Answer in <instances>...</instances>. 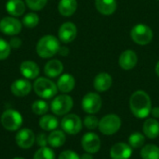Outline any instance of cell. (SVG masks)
Listing matches in <instances>:
<instances>
[{
  "mask_svg": "<svg viewBox=\"0 0 159 159\" xmlns=\"http://www.w3.org/2000/svg\"><path fill=\"white\" fill-rule=\"evenodd\" d=\"M129 107L137 118H146L152 110V102L149 95L143 90L135 91L129 99Z\"/></svg>",
  "mask_w": 159,
  "mask_h": 159,
  "instance_id": "6da1fadb",
  "label": "cell"
},
{
  "mask_svg": "<svg viewBox=\"0 0 159 159\" xmlns=\"http://www.w3.org/2000/svg\"><path fill=\"white\" fill-rule=\"evenodd\" d=\"M60 48L58 38L54 35L47 34L39 39L36 45V52L41 58L49 59L59 52Z\"/></svg>",
  "mask_w": 159,
  "mask_h": 159,
  "instance_id": "7a4b0ae2",
  "label": "cell"
},
{
  "mask_svg": "<svg viewBox=\"0 0 159 159\" xmlns=\"http://www.w3.org/2000/svg\"><path fill=\"white\" fill-rule=\"evenodd\" d=\"M34 90L37 96L43 99H51L58 92L57 85L50 79L46 77H39L34 83Z\"/></svg>",
  "mask_w": 159,
  "mask_h": 159,
  "instance_id": "3957f363",
  "label": "cell"
},
{
  "mask_svg": "<svg viewBox=\"0 0 159 159\" xmlns=\"http://www.w3.org/2000/svg\"><path fill=\"white\" fill-rule=\"evenodd\" d=\"M23 118L20 112L14 109H7L1 116V124L8 131L19 130L22 125Z\"/></svg>",
  "mask_w": 159,
  "mask_h": 159,
  "instance_id": "277c9868",
  "label": "cell"
},
{
  "mask_svg": "<svg viewBox=\"0 0 159 159\" xmlns=\"http://www.w3.org/2000/svg\"><path fill=\"white\" fill-rule=\"evenodd\" d=\"M130 36L136 44L140 46H145L153 40L154 33L148 25L139 23L133 26L131 29Z\"/></svg>",
  "mask_w": 159,
  "mask_h": 159,
  "instance_id": "5b68a950",
  "label": "cell"
},
{
  "mask_svg": "<svg viewBox=\"0 0 159 159\" xmlns=\"http://www.w3.org/2000/svg\"><path fill=\"white\" fill-rule=\"evenodd\" d=\"M73 105L74 101L72 97L67 94H61L53 99L50 104V109L56 116H64L72 110Z\"/></svg>",
  "mask_w": 159,
  "mask_h": 159,
  "instance_id": "8992f818",
  "label": "cell"
},
{
  "mask_svg": "<svg viewBox=\"0 0 159 159\" xmlns=\"http://www.w3.org/2000/svg\"><path fill=\"white\" fill-rule=\"evenodd\" d=\"M121 124V119L117 115L109 114L100 120L99 129L104 135H113L120 129Z\"/></svg>",
  "mask_w": 159,
  "mask_h": 159,
  "instance_id": "52a82bcc",
  "label": "cell"
},
{
  "mask_svg": "<svg viewBox=\"0 0 159 159\" xmlns=\"http://www.w3.org/2000/svg\"><path fill=\"white\" fill-rule=\"evenodd\" d=\"M102 98L98 93L89 92L82 99V109L89 115L98 113L102 108Z\"/></svg>",
  "mask_w": 159,
  "mask_h": 159,
  "instance_id": "ba28073f",
  "label": "cell"
},
{
  "mask_svg": "<svg viewBox=\"0 0 159 159\" xmlns=\"http://www.w3.org/2000/svg\"><path fill=\"white\" fill-rule=\"evenodd\" d=\"M61 127L62 130L70 135H75L79 133L83 127V122L81 118L75 115H66L61 121Z\"/></svg>",
  "mask_w": 159,
  "mask_h": 159,
  "instance_id": "9c48e42d",
  "label": "cell"
},
{
  "mask_svg": "<svg viewBox=\"0 0 159 159\" xmlns=\"http://www.w3.org/2000/svg\"><path fill=\"white\" fill-rule=\"evenodd\" d=\"M0 31L7 35H16L21 31V22L15 17H5L0 20Z\"/></svg>",
  "mask_w": 159,
  "mask_h": 159,
  "instance_id": "30bf717a",
  "label": "cell"
},
{
  "mask_svg": "<svg viewBox=\"0 0 159 159\" xmlns=\"http://www.w3.org/2000/svg\"><path fill=\"white\" fill-rule=\"evenodd\" d=\"M81 145L87 153L93 155L101 149V140L97 134L93 132H88L82 137Z\"/></svg>",
  "mask_w": 159,
  "mask_h": 159,
  "instance_id": "8fae6325",
  "label": "cell"
},
{
  "mask_svg": "<svg viewBox=\"0 0 159 159\" xmlns=\"http://www.w3.org/2000/svg\"><path fill=\"white\" fill-rule=\"evenodd\" d=\"M35 135L30 129H22L18 131L15 137L17 145L21 149H29L35 143Z\"/></svg>",
  "mask_w": 159,
  "mask_h": 159,
  "instance_id": "7c38bea8",
  "label": "cell"
},
{
  "mask_svg": "<svg viewBox=\"0 0 159 159\" xmlns=\"http://www.w3.org/2000/svg\"><path fill=\"white\" fill-rule=\"evenodd\" d=\"M76 34H77V28L75 23L70 21L62 23L58 32L59 39L64 44L71 43L72 41H74L76 37Z\"/></svg>",
  "mask_w": 159,
  "mask_h": 159,
  "instance_id": "4fadbf2b",
  "label": "cell"
},
{
  "mask_svg": "<svg viewBox=\"0 0 159 159\" xmlns=\"http://www.w3.org/2000/svg\"><path fill=\"white\" fill-rule=\"evenodd\" d=\"M138 62V56L132 49H127L123 51L118 59L119 66L126 71L133 69Z\"/></svg>",
  "mask_w": 159,
  "mask_h": 159,
  "instance_id": "5bb4252c",
  "label": "cell"
},
{
  "mask_svg": "<svg viewBox=\"0 0 159 159\" xmlns=\"http://www.w3.org/2000/svg\"><path fill=\"white\" fill-rule=\"evenodd\" d=\"M132 155V147L125 143H117L114 144L110 150L112 159H129Z\"/></svg>",
  "mask_w": 159,
  "mask_h": 159,
  "instance_id": "9a60e30c",
  "label": "cell"
},
{
  "mask_svg": "<svg viewBox=\"0 0 159 159\" xmlns=\"http://www.w3.org/2000/svg\"><path fill=\"white\" fill-rule=\"evenodd\" d=\"M10 90L17 97H24L31 92L32 85L27 79H17L11 84Z\"/></svg>",
  "mask_w": 159,
  "mask_h": 159,
  "instance_id": "2e32d148",
  "label": "cell"
},
{
  "mask_svg": "<svg viewBox=\"0 0 159 159\" xmlns=\"http://www.w3.org/2000/svg\"><path fill=\"white\" fill-rule=\"evenodd\" d=\"M113 84V78L108 73L98 74L93 81L94 89L99 92H104L108 90Z\"/></svg>",
  "mask_w": 159,
  "mask_h": 159,
  "instance_id": "e0dca14e",
  "label": "cell"
},
{
  "mask_svg": "<svg viewBox=\"0 0 159 159\" xmlns=\"http://www.w3.org/2000/svg\"><path fill=\"white\" fill-rule=\"evenodd\" d=\"M20 71L21 75L27 79H34L39 75L38 65L32 61H24L20 66Z\"/></svg>",
  "mask_w": 159,
  "mask_h": 159,
  "instance_id": "ac0fdd59",
  "label": "cell"
},
{
  "mask_svg": "<svg viewBox=\"0 0 159 159\" xmlns=\"http://www.w3.org/2000/svg\"><path fill=\"white\" fill-rule=\"evenodd\" d=\"M75 86V79L70 74H63L60 76L57 82L58 89L62 93L71 92Z\"/></svg>",
  "mask_w": 159,
  "mask_h": 159,
  "instance_id": "d6986e66",
  "label": "cell"
},
{
  "mask_svg": "<svg viewBox=\"0 0 159 159\" xmlns=\"http://www.w3.org/2000/svg\"><path fill=\"white\" fill-rule=\"evenodd\" d=\"M62 71H63V64L59 60H50L46 63L44 67L45 75L50 78L59 76L62 73Z\"/></svg>",
  "mask_w": 159,
  "mask_h": 159,
  "instance_id": "ffe728a7",
  "label": "cell"
},
{
  "mask_svg": "<svg viewBox=\"0 0 159 159\" xmlns=\"http://www.w3.org/2000/svg\"><path fill=\"white\" fill-rule=\"evenodd\" d=\"M97 10L105 16L112 15L116 10V0H95Z\"/></svg>",
  "mask_w": 159,
  "mask_h": 159,
  "instance_id": "44dd1931",
  "label": "cell"
},
{
  "mask_svg": "<svg viewBox=\"0 0 159 159\" xmlns=\"http://www.w3.org/2000/svg\"><path fill=\"white\" fill-rule=\"evenodd\" d=\"M144 136L149 139H157L159 136V122L156 118L147 119L143 126Z\"/></svg>",
  "mask_w": 159,
  "mask_h": 159,
  "instance_id": "7402d4cb",
  "label": "cell"
},
{
  "mask_svg": "<svg viewBox=\"0 0 159 159\" xmlns=\"http://www.w3.org/2000/svg\"><path fill=\"white\" fill-rule=\"evenodd\" d=\"M26 6L22 0H8L6 4V9L12 17H20L25 12Z\"/></svg>",
  "mask_w": 159,
  "mask_h": 159,
  "instance_id": "603a6c76",
  "label": "cell"
},
{
  "mask_svg": "<svg viewBox=\"0 0 159 159\" xmlns=\"http://www.w3.org/2000/svg\"><path fill=\"white\" fill-rule=\"evenodd\" d=\"M58 9L61 15L64 17H70L77 9L76 0H61L58 5Z\"/></svg>",
  "mask_w": 159,
  "mask_h": 159,
  "instance_id": "cb8c5ba5",
  "label": "cell"
},
{
  "mask_svg": "<svg viewBox=\"0 0 159 159\" xmlns=\"http://www.w3.org/2000/svg\"><path fill=\"white\" fill-rule=\"evenodd\" d=\"M66 141V136L64 131L62 130H52L49 135L48 136V145H50L53 148H59L61 147Z\"/></svg>",
  "mask_w": 159,
  "mask_h": 159,
  "instance_id": "d4e9b609",
  "label": "cell"
},
{
  "mask_svg": "<svg viewBox=\"0 0 159 159\" xmlns=\"http://www.w3.org/2000/svg\"><path fill=\"white\" fill-rule=\"evenodd\" d=\"M59 126V121L57 117L51 115H44L39 119V127L46 131L55 130Z\"/></svg>",
  "mask_w": 159,
  "mask_h": 159,
  "instance_id": "484cf974",
  "label": "cell"
},
{
  "mask_svg": "<svg viewBox=\"0 0 159 159\" xmlns=\"http://www.w3.org/2000/svg\"><path fill=\"white\" fill-rule=\"evenodd\" d=\"M141 157L143 159H159V147L156 144H147L143 146Z\"/></svg>",
  "mask_w": 159,
  "mask_h": 159,
  "instance_id": "4316f807",
  "label": "cell"
},
{
  "mask_svg": "<svg viewBox=\"0 0 159 159\" xmlns=\"http://www.w3.org/2000/svg\"><path fill=\"white\" fill-rule=\"evenodd\" d=\"M49 107L48 104L43 100H37L32 104V111L36 116H44L48 113Z\"/></svg>",
  "mask_w": 159,
  "mask_h": 159,
  "instance_id": "83f0119b",
  "label": "cell"
},
{
  "mask_svg": "<svg viewBox=\"0 0 159 159\" xmlns=\"http://www.w3.org/2000/svg\"><path fill=\"white\" fill-rule=\"evenodd\" d=\"M144 135L140 132H134L129 137V144L132 148H141L144 145Z\"/></svg>",
  "mask_w": 159,
  "mask_h": 159,
  "instance_id": "f1b7e54d",
  "label": "cell"
},
{
  "mask_svg": "<svg viewBox=\"0 0 159 159\" xmlns=\"http://www.w3.org/2000/svg\"><path fill=\"white\" fill-rule=\"evenodd\" d=\"M56 156L54 151L48 147H40L34 155V158L33 159H55Z\"/></svg>",
  "mask_w": 159,
  "mask_h": 159,
  "instance_id": "f546056e",
  "label": "cell"
},
{
  "mask_svg": "<svg viewBox=\"0 0 159 159\" xmlns=\"http://www.w3.org/2000/svg\"><path fill=\"white\" fill-rule=\"evenodd\" d=\"M38 22H39V17L33 12L26 14L22 19V23L27 28H34L38 24Z\"/></svg>",
  "mask_w": 159,
  "mask_h": 159,
  "instance_id": "4dcf8cb0",
  "label": "cell"
},
{
  "mask_svg": "<svg viewBox=\"0 0 159 159\" xmlns=\"http://www.w3.org/2000/svg\"><path fill=\"white\" fill-rule=\"evenodd\" d=\"M99 122H100L99 119H98L95 116L89 115V116H87L84 118L83 124H84V126H85L88 129L93 130V129L99 128Z\"/></svg>",
  "mask_w": 159,
  "mask_h": 159,
  "instance_id": "1f68e13d",
  "label": "cell"
},
{
  "mask_svg": "<svg viewBox=\"0 0 159 159\" xmlns=\"http://www.w3.org/2000/svg\"><path fill=\"white\" fill-rule=\"evenodd\" d=\"M10 49L11 47L9 43H7L6 40L0 37V61H3L9 56Z\"/></svg>",
  "mask_w": 159,
  "mask_h": 159,
  "instance_id": "d6a6232c",
  "label": "cell"
},
{
  "mask_svg": "<svg viewBox=\"0 0 159 159\" xmlns=\"http://www.w3.org/2000/svg\"><path fill=\"white\" fill-rule=\"evenodd\" d=\"M48 0H25V3L32 10H41L47 4Z\"/></svg>",
  "mask_w": 159,
  "mask_h": 159,
  "instance_id": "836d02e7",
  "label": "cell"
},
{
  "mask_svg": "<svg viewBox=\"0 0 159 159\" xmlns=\"http://www.w3.org/2000/svg\"><path fill=\"white\" fill-rule=\"evenodd\" d=\"M59 159H80V157L72 150H65L59 156Z\"/></svg>",
  "mask_w": 159,
  "mask_h": 159,
  "instance_id": "e575fe53",
  "label": "cell"
},
{
  "mask_svg": "<svg viewBox=\"0 0 159 159\" xmlns=\"http://www.w3.org/2000/svg\"><path fill=\"white\" fill-rule=\"evenodd\" d=\"M36 143L38 144L39 147H45L48 144V136L44 133H39L36 138H35Z\"/></svg>",
  "mask_w": 159,
  "mask_h": 159,
  "instance_id": "d590c367",
  "label": "cell"
},
{
  "mask_svg": "<svg viewBox=\"0 0 159 159\" xmlns=\"http://www.w3.org/2000/svg\"><path fill=\"white\" fill-rule=\"evenodd\" d=\"M9 45H10L11 48H20L21 46V40L19 37H13L9 41Z\"/></svg>",
  "mask_w": 159,
  "mask_h": 159,
  "instance_id": "8d00e7d4",
  "label": "cell"
},
{
  "mask_svg": "<svg viewBox=\"0 0 159 159\" xmlns=\"http://www.w3.org/2000/svg\"><path fill=\"white\" fill-rule=\"evenodd\" d=\"M151 114L154 118H159V107H154L151 110Z\"/></svg>",
  "mask_w": 159,
  "mask_h": 159,
  "instance_id": "74e56055",
  "label": "cell"
},
{
  "mask_svg": "<svg viewBox=\"0 0 159 159\" xmlns=\"http://www.w3.org/2000/svg\"><path fill=\"white\" fill-rule=\"evenodd\" d=\"M59 53L61 55V56H66V55H68V53H69V49L66 48V47H61L60 48V50H59Z\"/></svg>",
  "mask_w": 159,
  "mask_h": 159,
  "instance_id": "f35d334b",
  "label": "cell"
},
{
  "mask_svg": "<svg viewBox=\"0 0 159 159\" xmlns=\"http://www.w3.org/2000/svg\"><path fill=\"white\" fill-rule=\"evenodd\" d=\"M80 159H93V157H92V154H89V153H85L81 156Z\"/></svg>",
  "mask_w": 159,
  "mask_h": 159,
  "instance_id": "ab89813d",
  "label": "cell"
},
{
  "mask_svg": "<svg viewBox=\"0 0 159 159\" xmlns=\"http://www.w3.org/2000/svg\"><path fill=\"white\" fill-rule=\"evenodd\" d=\"M156 73H157V76H159V61H157V65H156Z\"/></svg>",
  "mask_w": 159,
  "mask_h": 159,
  "instance_id": "60d3db41",
  "label": "cell"
},
{
  "mask_svg": "<svg viewBox=\"0 0 159 159\" xmlns=\"http://www.w3.org/2000/svg\"><path fill=\"white\" fill-rule=\"evenodd\" d=\"M12 159H25V158H22V157H14V158Z\"/></svg>",
  "mask_w": 159,
  "mask_h": 159,
  "instance_id": "b9f144b4",
  "label": "cell"
}]
</instances>
